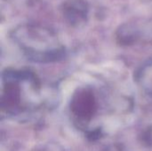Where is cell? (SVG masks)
<instances>
[{"label": "cell", "instance_id": "obj_1", "mask_svg": "<svg viewBox=\"0 0 152 151\" xmlns=\"http://www.w3.org/2000/svg\"><path fill=\"white\" fill-rule=\"evenodd\" d=\"M72 111L82 119L92 117L95 110V101L94 94L87 91H82L77 93L72 101Z\"/></svg>", "mask_w": 152, "mask_h": 151}]
</instances>
